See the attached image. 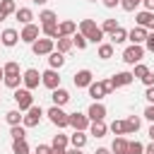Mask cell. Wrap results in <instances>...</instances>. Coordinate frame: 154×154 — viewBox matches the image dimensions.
<instances>
[{"label": "cell", "mask_w": 154, "mask_h": 154, "mask_svg": "<svg viewBox=\"0 0 154 154\" xmlns=\"http://www.w3.org/2000/svg\"><path fill=\"white\" fill-rule=\"evenodd\" d=\"M128 140L123 137V135H116V140H113V144H111V152L113 154H128Z\"/></svg>", "instance_id": "21"}, {"label": "cell", "mask_w": 154, "mask_h": 154, "mask_svg": "<svg viewBox=\"0 0 154 154\" xmlns=\"http://www.w3.org/2000/svg\"><path fill=\"white\" fill-rule=\"evenodd\" d=\"M132 79H135L132 72H116V75L111 77V84H113V89H118V87H128V84H132Z\"/></svg>", "instance_id": "14"}, {"label": "cell", "mask_w": 154, "mask_h": 154, "mask_svg": "<svg viewBox=\"0 0 154 154\" xmlns=\"http://www.w3.org/2000/svg\"><path fill=\"white\" fill-rule=\"evenodd\" d=\"M144 48H147L149 53H154V31H149V36H147V41H144Z\"/></svg>", "instance_id": "45"}, {"label": "cell", "mask_w": 154, "mask_h": 154, "mask_svg": "<svg viewBox=\"0 0 154 154\" xmlns=\"http://www.w3.org/2000/svg\"><path fill=\"white\" fill-rule=\"evenodd\" d=\"M41 116H43V111H41V106H31L29 111H24V120H22V125L24 128H36L38 123H41Z\"/></svg>", "instance_id": "7"}, {"label": "cell", "mask_w": 154, "mask_h": 154, "mask_svg": "<svg viewBox=\"0 0 154 154\" xmlns=\"http://www.w3.org/2000/svg\"><path fill=\"white\" fill-rule=\"evenodd\" d=\"M140 125H142V118H140V116H130V118H125V132H128V135L137 132Z\"/></svg>", "instance_id": "24"}, {"label": "cell", "mask_w": 154, "mask_h": 154, "mask_svg": "<svg viewBox=\"0 0 154 154\" xmlns=\"http://www.w3.org/2000/svg\"><path fill=\"white\" fill-rule=\"evenodd\" d=\"M144 99H147L149 103H154V84H152V87H147V91H144Z\"/></svg>", "instance_id": "47"}, {"label": "cell", "mask_w": 154, "mask_h": 154, "mask_svg": "<svg viewBox=\"0 0 154 154\" xmlns=\"http://www.w3.org/2000/svg\"><path fill=\"white\" fill-rule=\"evenodd\" d=\"M12 154H29L26 140H12Z\"/></svg>", "instance_id": "31"}, {"label": "cell", "mask_w": 154, "mask_h": 154, "mask_svg": "<svg viewBox=\"0 0 154 154\" xmlns=\"http://www.w3.org/2000/svg\"><path fill=\"white\" fill-rule=\"evenodd\" d=\"M149 72H152V70H149V67H147L144 63H137V65H135V70H132V75H135V79H142V77H147Z\"/></svg>", "instance_id": "37"}, {"label": "cell", "mask_w": 154, "mask_h": 154, "mask_svg": "<svg viewBox=\"0 0 154 154\" xmlns=\"http://www.w3.org/2000/svg\"><path fill=\"white\" fill-rule=\"evenodd\" d=\"M118 26H120V24H118L116 19H103V26H101V31H103V34H113Z\"/></svg>", "instance_id": "40"}, {"label": "cell", "mask_w": 154, "mask_h": 154, "mask_svg": "<svg viewBox=\"0 0 154 154\" xmlns=\"http://www.w3.org/2000/svg\"><path fill=\"white\" fill-rule=\"evenodd\" d=\"M53 154H67V149H53Z\"/></svg>", "instance_id": "55"}, {"label": "cell", "mask_w": 154, "mask_h": 154, "mask_svg": "<svg viewBox=\"0 0 154 154\" xmlns=\"http://www.w3.org/2000/svg\"><path fill=\"white\" fill-rule=\"evenodd\" d=\"M147 36H149V29H144V26H132V29L128 31V41L140 43V46L147 41Z\"/></svg>", "instance_id": "12"}, {"label": "cell", "mask_w": 154, "mask_h": 154, "mask_svg": "<svg viewBox=\"0 0 154 154\" xmlns=\"http://www.w3.org/2000/svg\"><path fill=\"white\" fill-rule=\"evenodd\" d=\"M72 82H75L77 89H84V87H89L94 82V75H91V70H77L75 77H72Z\"/></svg>", "instance_id": "11"}, {"label": "cell", "mask_w": 154, "mask_h": 154, "mask_svg": "<svg viewBox=\"0 0 154 154\" xmlns=\"http://www.w3.org/2000/svg\"><path fill=\"white\" fill-rule=\"evenodd\" d=\"M41 31H43V36H48V38H58V22L41 24Z\"/></svg>", "instance_id": "30"}, {"label": "cell", "mask_w": 154, "mask_h": 154, "mask_svg": "<svg viewBox=\"0 0 154 154\" xmlns=\"http://www.w3.org/2000/svg\"><path fill=\"white\" fill-rule=\"evenodd\" d=\"M67 154H82V149L79 147H72V149H67Z\"/></svg>", "instance_id": "53"}, {"label": "cell", "mask_w": 154, "mask_h": 154, "mask_svg": "<svg viewBox=\"0 0 154 154\" xmlns=\"http://www.w3.org/2000/svg\"><path fill=\"white\" fill-rule=\"evenodd\" d=\"M137 26H144V29H154V12H149V10H142V12H137Z\"/></svg>", "instance_id": "16"}, {"label": "cell", "mask_w": 154, "mask_h": 154, "mask_svg": "<svg viewBox=\"0 0 154 154\" xmlns=\"http://www.w3.org/2000/svg\"><path fill=\"white\" fill-rule=\"evenodd\" d=\"M19 38H22L24 43H34V41L38 38V24H24Z\"/></svg>", "instance_id": "13"}, {"label": "cell", "mask_w": 154, "mask_h": 154, "mask_svg": "<svg viewBox=\"0 0 154 154\" xmlns=\"http://www.w3.org/2000/svg\"><path fill=\"white\" fill-rule=\"evenodd\" d=\"M87 116H89V120H103V118H106V106H103L101 101H94V103L89 106Z\"/></svg>", "instance_id": "15"}, {"label": "cell", "mask_w": 154, "mask_h": 154, "mask_svg": "<svg viewBox=\"0 0 154 154\" xmlns=\"http://www.w3.org/2000/svg\"><path fill=\"white\" fill-rule=\"evenodd\" d=\"M41 84H43V87H48L51 91H53V89H58V87H60V75H58V70L48 67L46 72H41Z\"/></svg>", "instance_id": "9"}, {"label": "cell", "mask_w": 154, "mask_h": 154, "mask_svg": "<svg viewBox=\"0 0 154 154\" xmlns=\"http://www.w3.org/2000/svg\"><path fill=\"white\" fill-rule=\"evenodd\" d=\"M72 43H75V48H77V51H84L89 41H87V36H84V34H79V31H77V34L72 36Z\"/></svg>", "instance_id": "35"}, {"label": "cell", "mask_w": 154, "mask_h": 154, "mask_svg": "<svg viewBox=\"0 0 154 154\" xmlns=\"http://www.w3.org/2000/svg\"><path fill=\"white\" fill-rule=\"evenodd\" d=\"M142 5H144V10L154 12V0H142Z\"/></svg>", "instance_id": "49"}, {"label": "cell", "mask_w": 154, "mask_h": 154, "mask_svg": "<svg viewBox=\"0 0 154 154\" xmlns=\"http://www.w3.org/2000/svg\"><path fill=\"white\" fill-rule=\"evenodd\" d=\"M144 154H154V140H152V142L144 147Z\"/></svg>", "instance_id": "51"}, {"label": "cell", "mask_w": 154, "mask_h": 154, "mask_svg": "<svg viewBox=\"0 0 154 154\" xmlns=\"http://www.w3.org/2000/svg\"><path fill=\"white\" fill-rule=\"evenodd\" d=\"M89 132H91L94 137H103V135L108 132V125H106L103 120H91V125H89Z\"/></svg>", "instance_id": "22"}, {"label": "cell", "mask_w": 154, "mask_h": 154, "mask_svg": "<svg viewBox=\"0 0 154 154\" xmlns=\"http://www.w3.org/2000/svg\"><path fill=\"white\" fill-rule=\"evenodd\" d=\"M31 51H34V55H48V53H53L55 51V38H36L34 43H31Z\"/></svg>", "instance_id": "6"}, {"label": "cell", "mask_w": 154, "mask_h": 154, "mask_svg": "<svg viewBox=\"0 0 154 154\" xmlns=\"http://www.w3.org/2000/svg\"><path fill=\"white\" fill-rule=\"evenodd\" d=\"M36 154H53L51 144H36Z\"/></svg>", "instance_id": "44"}, {"label": "cell", "mask_w": 154, "mask_h": 154, "mask_svg": "<svg viewBox=\"0 0 154 154\" xmlns=\"http://www.w3.org/2000/svg\"><path fill=\"white\" fill-rule=\"evenodd\" d=\"M149 140H154V123H152V128H149Z\"/></svg>", "instance_id": "54"}, {"label": "cell", "mask_w": 154, "mask_h": 154, "mask_svg": "<svg viewBox=\"0 0 154 154\" xmlns=\"http://www.w3.org/2000/svg\"><path fill=\"white\" fill-rule=\"evenodd\" d=\"M67 144H70V137L67 135H53V142H51V147L53 149H67Z\"/></svg>", "instance_id": "28"}, {"label": "cell", "mask_w": 154, "mask_h": 154, "mask_svg": "<svg viewBox=\"0 0 154 154\" xmlns=\"http://www.w3.org/2000/svg\"><path fill=\"white\" fill-rule=\"evenodd\" d=\"M31 2H34V5H46L48 0H31Z\"/></svg>", "instance_id": "56"}, {"label": "cell", "mask_w": 154, "mask_h": 154, "mask_svg": "<svg viewBox=\"0 0 154 154\" xmlns=\"http://www.w3.org/2000/svg\"><path fill=\"white\" fill-rule=\"evenodd\" d=\"M142 58H144V48L140 43H132L123 51V63H128V65H137V63H142Z\"/></svg>", "instance_id": "5"}, {"label": "cell", "mask_w": 154, "mask_h": 154, "mask_svg": "<svg viewBox=\"0 0 154 154\" xmlns=\"http://www.w3.org/2000/svg\"><path fill=\"white\" fill-rule=\"evenodd\" d=\"M38 82H41V72H38L36 67H29V70L22 72V84H24L26 89H36Z\"/></svg>", "instance_id": "8"}, {"label": "cell", "mask_w": 154, "mask_h": 154, "mask_svg": "<svg viewBox=\"0 0 154 154\" xmlns=\"http://www.w3.org/2000/svg\"><path fill=\"white\" fill-rule=\"evenodd\" d=\"M14 17H17V22H22V24H31V19H34V12H31L29 7H19V10L14 12Z\"/></svg>", "instance_id": "25"}, {"label": "cell", "mask_w": 154, "mask_h": 154, "mask_svg": "<svg viewBox=\"0 0 154 154\" xmlns=\"http://www.w3.org/2000/svg\"><path fill=\"white\" fill-rule=\"evenodd\" d=\"M5 17H7V14H5V12H2V10H0V22H2V19H5Z\"/></svg>", "instance_id": "58"}, {"label": "cell", "mask_w": 154, "mask_h": 154, "mask_svg": "<svg viewBox=\"0 0 154 154\" xmlns=\"http://www.w3.org/2000/svg\"><path fill=\"white\" fill-rule=\"evenodd\" d=\"M0 10L5 14H14L17 12V5H14V0H0Z\"/></svg>", "instance_id": "38"}, {"label": "cell", "mask_w": 154, "mask_h": 154, "mask_svg": "<svg viewBox=\"0 0 154 154\" xmlns=\"http://www.w3.org/2000/svg\"><path fill=\"white\" fill-rule=\"evenodd\" d=\"M89 125H91V120H89L87 113H79V111L70 113V128H75V130H87Z\"/></svg>", "instance_id": "10"}, {"label": "cell", "mask_w": 154, "mask_h": 154, "mask_svg": "<svg viewBox=\"0 0 154 154\" xmlns=\"http://www.w3.org/2000/svg\"><path fill=\"white\" fill-rule=\"evenodd\" d=\"M128 154H144V144L137 142V140H132V142L128 144Z\"/></svg>", "instance_id": "42"}, {"label": "cell", "mask_w": 154, "mask_h": 154, "mask_svg": "<svg viewBox=\"0 0 154 154\" xmlns=\"http://www.w3.org/2000/svg\"><path fill=\"white\" fill-rule=\"evenodd\" d=\"M46 116H48V120H51L55 128H60V130L70 125V113H65V111H63V106H55V103H53V106L48 108V113H46Z\"/></svg>", "instance_id": "2"}, {"label": "cell", "mask_w": 154, "mask_h": 154, "mask_svg": "<svg viewBox=\"0 0 154 154\" xmlns=\"http://www.w3.org/2000/svg\"><path fill=\"white\" fill-rule=\"evenodd\" d=\"M77 34V24L72 19H65L58 24V36H75Z\"/></svg>", "instance_id": "18"}, {"label": "cell", "mask_w": 154, "mask_h": 154, "mask_svg": "<svg viewBox=\"0 0 154 154\" xmlns=\"http://www.w3.org/2000/svg\"><path fill=\"white\" fill-rule=\"evenodd\" d=\"M2 70H5V75H17V72H19V63L10 60V63H5V65H2Z\"/></svg>", "instance_id": "43"}, {"label": "cell", "mask_w": 154, "mask_h": 154, "mask_svg": "<svg viewBox=\"0 0 154 154\" xmlns=\"http://www.w3.org/2000/svg\"><path fill=\"white\" fill-rule=\"evenodd\" d=\"M144 118H147L149 123H154V103H149V106L144 108Z\"/></svg>", "instance_id": "46"}, {"label": "cell", "mask_w": 154, "mask_h": 154, "mask_svg": "<svg viewBox=\"0 0 154 154\" xmlns=\"http://www.w3.org/2000/svg\"><path fill=\"white\" fill-rule=\"evenodd\" d=\"M140 5H142V0H120V7H123L125 12H135Z\"/></svg>", "instance_id": "39"}, {"label": "cell", "mask_w": 154, "mask_h": 154, "mask_svg": "<svg viewBox=\"0 0 154 154\" xmlns=\"http://www.w3.org/2000/svg\"><path fill=\"white\" fill-rule=\"evenodd\" d=\"M142 82H144L147 87H152V84H154V72H149L147 77H142Z\"/></svg>", "instance_id": "48"}, {"label": "cell", "mask_w": 154, "mask_h": 154, "mask_svg": "<svg viewBox=\"0 0 154 154\" xmlns=\"http://www.w3.org/2000/svg\"><path fill=\"white\" fill-rule=\"evenodd\" d=\"M79 34H84L87 41H91V43H101V38H103V31H101V26H96L94 19H82L79 22Z\"/></svg>", "instance_id": "1"}, {"label": "cell", "mask_w": 154, "mask_h": 154, "mask_svg": "<svg viewBox=\"0 0 154 154\" xmlns=\"http://www.w3.org/2000/svg\"><path fill=\"white\" fill-rule=\"evenodd\" d=\"M2 82H5L10 89H17V87L22 84V75H19V72H17V75H5V79H2Z\"/></svg>", "instance_id": "34"}, {"label": "cell", "mask_w": 154, "mask_h": 154, "mask_svg": "<svg viewBox=\"0 0 154 154\" xmlns=\"http://www.w3.org/2000/svg\"><path fill=\"white\" fill-rule=\"evenodd\" d=\"M10 135H12V140H26V128L24 125H10Z\"/></svg>", "instance_id": "33"}, {"label": "cell", "mask_w": 154, "mask_h": 154, "mask_svg": "<svg viewBox=\"0 0 154 154\" xmlns=\"http://www.w3.org/2000/svg\"><path fill=\"white\" fill-rule=\"evenodd\" d=\"M111 132L113 135H128L125 132V120H113L111 123Z\"/></svg>", "instance_id": "41"}, {"label": "cell", "mask_w": 154, "mask_h": 154, "mask_svg": "<svg viewBox=\"0 0 154 154\" xmlns=\"http://www.w3.org/2000/svg\"><path fill=\"white\" fill-rule=\"evenodd\" d=\"M38 22H41V24H51V22H58V14H55L53 10H43V12H38Z\"/></svg>", "instance_id": "32"}, {"label": "cell", "mask_w": 154, "mask_h": 154, "mask_svg": "<svg viewBox=\"0 0 154 154\" xmlns=\"http://www.w3.org/2000/svg\"><path fill=\"white\" fill-rule=\"evenodd\" d=\"M111 55H113V43H101L99 46V58L101 60H108Z\"/></svg>", "instance_id": "36"}, {"label": "cell", "mask_w": 154, "mask_h": 154, "mask_svg": "<svg viewBox=\"0 0 154 154\" xmlns=\"http://www.w3.org/2000/svg\"><path fill=\"white\" fill-rule=\"evenodd\" d=\"M125 41H128V29L118 26V29L111 34V43H113V46H118V43H125Z\"/></svg>", "instance_id": "26"}, {"label": "cell", "mask_w": 154, "mask_h": 154, "mask_svg": "<svg viewBox=\"0 0 154 154\" xmlns=\"http://www.w3.org/2000/svg\"><path fill=\"white\" fill-rule=\"evenodd\" d=\"M5 120H7L10 125H19V123L24 120V116H22V111H19V108H12V111H7V113H5Z\"/></svg>", "instance_id": "27"}, {"label": "cell", "mask_w": 154, "mask_h": 154, "mask_svg": "<svg viewBox=\"0 0 154 154\" xmlns=\"http://www.w3.org/2000/svg\"><path fill=\"white\" fill-rule=\"evenodd\" d=\"M55 46H58V51H60V53H67V51H72V48H75L72 36H58V38H55Z\"/></svg>", "instance_id": "23"}, {"label": "cell", "mask_w": 154, "mask_h": 154, "mask_svg": "<svg viewBox=\"0 0 154 154\" xmlns=\"http://www.w3.org/2000/svg\"><path fill=\"white\" fill-rule=\"evenodd\" d=\"M12 99L17 101V108H19V111H29V108L34 106V96H31V89H26V87H22V89L17 87Z\"/></svg>", "instance_id": "4"}, {"label": "cell", "mask_w": 154, "mask_h": 154, "mask_svg": "<svg viewBox=\"0 0 154 154\" xmlns=\"http://www.w3.org/2000/svg\"><path fill=\"white\" fill-rule=\"evenodd\" d=\"M51 99H53V103H55V106H65V103L70 101V91H67V89H63V87H58V89H53Z\"/></svg>", "instance_id": "19"}, {"label": "cell", "mask_w": 154, "mask_h": 154, "mask_svg": "<svg viewBox=\"0 0 154 154\" xmlns=\"http://www.w3.org/2000/svg\"><path fill=\"white\" fill-rule=\"evenodd\" d=\"M94 154H111V149H106V147H99Z\"/></svg>", "instance_id": "52"}, {"label": "cell", "mask_w": 154, "mask_h": 154, "mask_svg": "<svg viewBox=\"0 0 154 154\" xmlns=\"http://www.w3.org/2000/svg\"><path fill=\"white\" fill-rule=\"evenodd\" d=\"M0 43H2V41H0Z\"/></svg>", "instance_id": "60"}, {"label": "cell", "mask_w": 154, "mask_h": 154, "mask_svg": "<svg viewBox=\"0 0 154 154\" xmlns=\"http://www.w3.org/2000/svg\"><path fill=\"white\" fill-rule=\"evenodd\" d=\"M87 89H89V96L94 101H101L103 96H108L113 91V84H111V79H103V82H91Z\"/></svg>", "instance_id": "3"}, {"label": "cell", "mask_w": 154, "mask_h": 154, "mask_svg": "<svg viewBox=\"0 0 154 154\" xmlns=\"http://www.w3.org/2000/svg\"><path fill=\"white\" fill-rule=\"evenodd\" d=\"M65 65V53H60V51H53V53H48V67H53V70H60Z\"/></svg>", "instance_id": "20"}, {"label": "cell", "mask_w": 154, "mask_h": 154, "mask_svg": "<svg viewBox=\"0 0 154 154\" xmlns=\"http://www.w3.org/2000/svg\"><path fill=\"white\" fill-rule=\"evenodd\" d=\"M89 2H96V0H89Z\"/></svg>", "instance_id": "59"}, {"label": "cell", "mask_w": 154, "mask_h": 154, "mask_svg": "<svg viewBox=\"0 0 154 154\" xmlns=\"http://www.w3.org/2000/svg\"><path fill=\"white\" fill-rule=\"evenodd\" d=\"M2 79H5V70L0 67V82H2Z\"/></svg>", "instance_id": "57"}, {"label": "cell", "mask_w": 154, "mask_h": 154, "mask_svg": "<svg viewBox=\"0 0 154 154\" xmlns=\"http://www.w3.org/2000/svg\"><path fill=\"white\" fill-rule=\"evenodd\" d=\"M0 41H2V46H7V48L17 46V41H19V34H17V29H5V31L0 34Z\"/></svg>", "instance_id": "17"}, {"label": "cell", "mask_w": 154, "mask_h": 154, "mask_svg": "<svg viewBox=\"0 0 154 154\" xmlns=\"http://www.w3.org/2000/svg\"><path fill=\"white\" fill-rule=\"evenodd\" d=\"M101 2H103L106 7H118V5H120V0H101Z\"/></svg>", "instance_id": "50"}, {"label": "cell", "mask_w": 154, "mask_h": 154, "mask_svg": "<svg viewBox=\"0 0 154 154\" xmlns=\"http://www.w3.org/2000/svg\"><path fill=\"white\" fill-rule=\"evenodd\" d=\"M70 144L82 149V147L87 144V135H84V130H75V135H70Z\"/></svg>", "instance_id": "29"}]
</instances>
